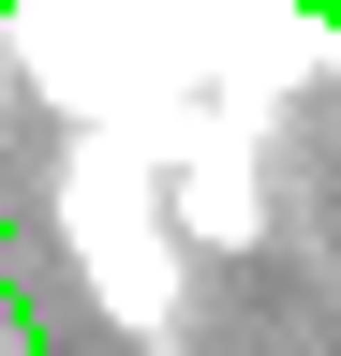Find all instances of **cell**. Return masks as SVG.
<instances>
[{
    "label": "cell",
    "instance_id": "6da1fadb",
    "mask_svg": "<svg viewBox=\"0 0 341 356\" xmlns=\"http://www.w3.org/2000/svg\"><path fill=\"white\" fill-rule=\"evenodd\" d=\"M74 178H90V193H74L90 297L119 312V327H149V341H163V327H178V252H163V222H149V149H134V134H104Z\"/></svg>",
    "mask_w": 341,
    "mask_h": 356
}]
</instances>
